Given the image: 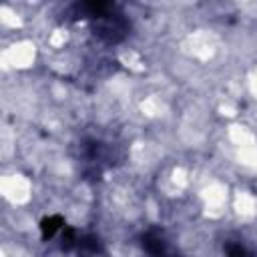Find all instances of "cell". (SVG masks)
<instances>
[{
	"label": "cell",
	"mask_w": 257,
	"mask_h": 257,
	"mask_svg": "<svg viewBox=\"0 0 257 257\" xmlns=\"http://www.w3.org/2000/svg\"><path fill=\"white\" fill-rule=\"evenodd\" d=\"M64 227H62V219L60 217H50V219H46L44 223H42V233H44V237H54L58 231H62Z\"/></svg>",
	"instance_id": "6da1fadb"
}]
</instances>
